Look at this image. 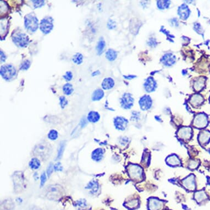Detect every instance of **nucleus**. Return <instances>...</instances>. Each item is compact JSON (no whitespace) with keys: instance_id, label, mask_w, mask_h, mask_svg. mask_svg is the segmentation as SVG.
Here are the masks:
<instances>
[{"instance_id":"obj_1","label":"nucleus","mask_w":210,"mask_h":210,"mask_svg":"<svg viewBox=\"0 0 210 210\" xmlns=\"http://www.w3.org/2000/svg\"><path fill=\"white\" fill-rule=\"evenodd\" d=\"M39 20L35 14L31 13L24 17V26L28 31L35 32L39 27Z\"/></svg>"},{"instance_id":"obj_2","label":"nucleus","mask_w":210,"mask_h":210,"mask_svg":"<svg viewBox=\"0 0 210 210\" xmlns=\"http://www.w3.org/2000/svg\"><path fill=\"white\" fill-rule=\"evenodd\" d=\"M12 39L15 46L20 48L27 47L29 43L28 36L25 33L20 32H15L14 31L12 35Z\"/></svg>"},{"instance_id":"obj_3","label":"nucleus","mask_w":210,"mask_h":210,"mask_svg":"<svg viewBox=\"0 0 210 210\" xmlns=\"http://www.w3.org/2000/svg\"><path fill=\"white\" fill-rule=\"evenodd\" d=\"M0 73L2 78L4 80L6 81H10L15 78L17 71L12 64H4L1 67Z\"/></svg>"},{"instance_id":"obj_4","label":"nucleus","mask_w":210,"mask_h":210,"mask_svg":"<svg viewBox=\"0 0 210 210\" xmlns=\"http://www.w3.org/2000/svg\"><path fill=\"white\" fill-rule=\"evenodd\" d=\"M127 171L130 178L135 181H140L143 178L142 168L136 164H130L127 167Z\"/></svg>"},{"instance_id":"obj_5","label":"nucleus","mask_w":210,"mask_h":210,"mask_svg":"<svg viewBox=\"0 0 210 210\" xmlns=\"http://www.w3.org/2000/svg\"><path fill=\"white\" fill-rule=\"evenodd\" d=\"M52 151V147L48 143H40L36 146L34 153L41 158H47L49 156Z\"/></svg>"},{"instance_id":"obj_6","label":"nucleus","mask_w":210,"mask_h":210,"mask_svg":"<svg viewBox=\"0 0 210 210\" xmlns=\"http://www.w3.org/2000/svg\"><path fill=\"white\" fill-rule=\"evenodd\" d=\"M40 30L43 34H49L54 28V19L51 17H46L40 21Z\"/></svg>"},{"instance_id":"obj_7","label":"nucleus","mask_w":210,"mask_h":210,"mask_svg":"<svg viewBox=\"0 0 210 210\" xmlns=\"http://www.w3.org/2000/svg\"><path fill=\"white\" fill-rule=\"evenodd\" d=\"M208 124V118L204 113H199L196 115L193 121V125L197 128H203Z\"/></svg>"},{"instance_id":"obj_8","label":"nucleus","mask_w":210,"mask_h":210,"mask_svg":"<svg viewBox=\"0 0 210 210\" xmlns=\"http://www.w3.org/2000/svg\"><path fill=\"white\" fill-rule=\"evenodd\" d=\"M192 129L189 127H182L177 132L178 138L183 140H188L192 138Z\"/></svg>"},{"instance_id":"obj_9","label":"nucleus","mask_w":210,"mask_h":210,"mask_svg":"<svg viewBox=\"0 0 210 210\" xmlns=\"http://www.w3.org/2000/svg\"><path fill=\"white\" fill-rule=\"evenodd\" d=\"M134 99L132 95L129 93H125L121 99V104L124 109H129L133 105Z\"/></svg>"},{"instance_id":"obj_10","label":"nucleus","mask_w":210,"mask_h":210,"mask_svg":"<svg viewBox=\"0 0 210 210\" xmlns=\"http://www.w3.org/2000/svg\"><path fill=\"white\" fill-rule=\"evenodd\" d=\"M182 184L186 188L190 191H193L196 188L195 180L194 175H191L182 181Z\"/></svg>"},{"instance_id":"obj_11","label":"nucleus","mask_w":210,"mask_h":210,"mask_svg":"<svg viewBox=\"0 0 210 210\" xmlns=\"http://www.w3.org/2000/svg\"><path fill=\"white\" fill-rule=\"evenodd\" d=\"M114 123L116 128L117 129L124 130L127 127L128 121L125 118L117 117L114 118Z\"/></svg>"},{"instance_id":"obj_12","label":"nucleus","mask_w":210,"mask_h":210,"mask_svg":"<svg viewBox=\"0 0 210 210\" xmlns=\"http://www.w3.org/2000/svg\"><path fill=\"white\" fill-rule=\"evenodd\" d=\"M139 104L142 110H147L152 105V100L150 97L145 95L140 99Z\"/></svg>"},{"instance_id":"obj_13","label":"nucleus","mask_w":210,"mask_h":210,"mask_svg":"<svg viewBox=\"0 0 210 210\" xmlns=\"http://www.w3.org/2000/svg\"><path fill=\"white\" fill-rule=\"evenodd\" d=\"M210 139V132L203 130L200 132L198 137L199 142L201 145H206Z\"/></svg>"},{"instance_id":"obj_14","label":"nucleus","mask_w":210,"mask_h":210,"mask_svg":"<svg viewBox=\"0 0 210 210\" xmlns=\"http://www.w3.org/2000/svg\"><path fill=\"white\" fill-rule=\"evenodd\" d=\"M47 188V195L48 196H56L61 192V186L58 185H50Z\"/></svg>"},{"instance_id":"obj_15","label":"nucleus","mask_w":210,"mask_h":210,"mask_svg":"<svg viewBox=\"0 0 210 210\" xmlns=\"http://www.w3.org/2000/svg\"><path fill=\"white\" fill-rule=\"evenodd\" d=\"M162 62L164 65L167 66H171L175 64V56L171 53H168L163 57Z\"/></svg>"},{"instance_id":"obj_16","label":"nucleus","mask_w":210,"mask_h":210,"mask_svg":"<svg viewBox=\"0 0 210 210\" xmlns=\"http://www.w3.org/2000/svg\"><path fill=\"white\" fill-rule=\"evenodd\" d=\"M163 203L161 201L157 199H151L149 200V206L150 210H160L162 209Z\"/></svg>"},{"instance_id":"obj_17","label":"nucleus","mask_w":210,"mask_h":210,"mask_svg":"<svg viewBox=\"0 0 210 210\" xmlns=\"http://www.w3.org/2000/svg\"><path fill=\"white\" fill-rule=\"evenodd\" d=\"M203 101L204 99L203 96L199 94H195L191 97L190 103L194 107H198L203 103Z\"/></svg>"},{"instance_id":"obj_18","label":"nucleus","mask_w":210,"mask_h":210,"mask_svg":"<svg viewBox=\"0 0 210 210\" xmlns=\"http://www.w3.org/2000/svg\"><path fill=\"white\" fill-rule=\"evenodd\" d=\"M189 13V8L185 4H183L178 9V14L183 20H185L188 18Z\"/></svg>"},{"instance_id":"obj_19","label":"nucleus","mask_w":210,"mask_h":210,"mask_svg":"<svg viewBox=\"0 0 210 210\" xmlns=\"http://www.w3.org/2000/svg\"><path fill=\"white\" fill-rule=\"evenodd\" d=\"M101 86L104 90L112 89L114 86V80L112 78H106L103 79Z\"/></svg>"},{"instance_id":"obj_20","label":"nucleus","mask_w":210,"mask_h":210,"mask_svg":"<svg viewBox=\"0 0 210 210\" xmlns=\"http://www.w3.org/2000/svg\"><path fill=\"white\" fill-rule=\"evenodd\" d=\"M156 82L152 78H149L146 80L144 86L147 92H152L156 88Z\"/></svg>"},{"instance_id":"obj_21","label":"nucleus","mask_w":210,"mask_h":210,"mask_svg":"<svg viewBox=\"0 0 210 210\" xmlns=\"http://www.w3.org/2000/svg\"><path fill=\"white\" fill-rule=\"evenodd\" d=\"M205 83V78L200 77L197 79H196V81L194 83V88L196 91H200L201 90L204 86Z\"/></svg>"},{"instance_id":"obj_22","label":"nucleus","mask_w":210,"mask_h":210,"mask_svg":"<svg viewBox=\"0 0 210 210\" xmlns=\"http://www.w3.org/2000/svg\"><path fill=\"white\" fill-rule=\"evenodd\" d=\"M105 93L102 89H97L95 90L92 94L91 100L93 101H97L101 100L104 96Z\"/></svg>"},{"instance_id":"obj_23","label":"nucleus","mask_w":210,"mask_h":210,"mask_svg":"<svg viewBox=\"0 0 210 210\" xmlns=\"http://www.w3.org/2000/svg\"><path fill=\"white\" fill-rule=\"evenodd\" d=\"M166 161L169 165L172 166H177L181 165V161L179 159L178 157L175 155H173L168 157L166 160Z\"/></svg>"},{"instance_id":"obj_24","label":"nucleus","mask_w":210,"mask_h":210,"mask_svg":"<svg viewBox=\"0 0 210 210\" xmlns=\"http://www.w3.org/2000/svg\"><path fill=\"white\" fill-rule=\"evenodd\" d=\"M87 119L90 122L96 123L99 121L100 119V114L96 111H90L88 115Z\"/></svg>"},{"instance_id":"obj_25","label":"nucleus","mask_w":210,"mask_h":210,"mask_svg":"<svg viewBox=\"0 0 210 210\" xmlns=\"http://www.w3.org/2000/svg\"><path fill=\"white\" fill-rule=\"evenodd\" d=\"M106 57L108 61H114L117 57V52L113 49H108L106 52Z\"/></svg>"},{"instance_id":"obj_26","label":"nucleus","mask_w":210,"mask_h":210,"mask_svg":"<svg viewBox=\"0 0 210 210\" xmlns=\"http://www.w3.org/2000/svg\"><path fill=\"white\" fill-rule=\"evenodd\" d=\"M63 92L66 95H71L72 93L74 91V89L72 84L69 83H67L65 84L63 86L62 88Z\"/></svg>"},{"instance_id":"obj_27","label":"nucleus","mask_w":210,"mask_h":210,"mask_svg":"<svg viewBox=\"0 0 210 210\" xmlns=\"http://www.w3.org/2000/svg\"><path fill=\"white\" fill-rule=\"evenodd\" d=\"M105 46H106V43L105 40L102 38H101L97 43V45L96 46V50L98 55H100L103 53Z\"/></svg>"},{"instance_id":"obj_28","label":"nucleus","mask_w":210,"mask_h":210,"mask_svg":"<svg viewBox=\"0 0 210 210\" xmlns=\"http://www.w3.org/2000/svg\"><path fill=\"white\" fill-rule=\"evenodd\" d=\"M83 55L80 53H76L73 56L72 58V61L75 64L77 65H80L82 64L83 62Z\"/></svg>"},{"instance_id":"obj_29","label":"nucleus","mask_w":210,"mask_h":210,"mask_svg":"<svg viewBox=\"0 0 210 210\" xmlns=\"http://www.w3.org/2000/svg\"><path fill=\"white\" fill-rule=\"evenodd\" d=\"M103 150L101 149L95 150L93 153V158L95 161H100L103 157Z\"/></svg>"},{"instance_id":"obj_30","label":"nucleus","mask_w":210,"mask_h":210,"mask_svg":"<svg viewBox=\"0 0 210 210\" xmlns=\"http://www.w3.org/2000/svg\"><path fill=\"white\" fill-rule=\"evenodd\" d=\"M206 198V195L203 191H199L195 194V199L199 203L205 200Z\"/></svg>"},{"instance_id":"obj_31","label":"nucleus","mask_w":210,"mask_h":210,"mask_svg":"<svg viewBox=\"0 0 210 210\" xmlns=\"http://www.w3.org/2000/svg\"><path fill=\"white\" fill-rule=\"evenodd\" d=\"M170 4V1H157V6L161 10H164L167 8Z\"/></svg>"},{"instance_id":"obj_32","label":"nucleus","mask_w":210,"mask_h":210,"mask_svg":"<svg viewBox=\"0 0 210 210\" xmlns=\"http://www.w3.org/2000/svg\"><path fill=\"white\" fill-rule=\"evenodd\" d=\"M29 166L32 169H38L40 167V162L39 160L38 159L34 158H32L31 161L30 162Z\"/></svg>"},{"instance_id":"obj_33","label":"nucleus","mask_w":210,"mask_h":210,"mask_svg":"<svg viewBox=\"0 0 210 210\" xmlns=\"http://www.w3.org/2000/svg\"><path fill=\"white\" fill-rule=\"evenodd\" d=\"M64 147H65V142L64 141H61L60 144V145L58 149V154H57V159H60L64 151Z\"/></svg>"},{"instance_id":"obj_34","label":"nucleus","mask_w":210,"mask_h":210,"mask_svg":"<svg viewBox=\"0 0 210 210\" xmlns=\"http://www.w3.org/2000/svg\"><path fill=\"white\" fill-rule=\"evenodd\" d=\"M30 65H31L30 61L28 60H27L21 63L19 69L21 71H27L29 68L30 67Z\"/></svg>"},{"instance_id":"obj_35","label":"nucleus","mask_w":210,"mask_h":210,"mask_svg":"<svg viewBox=\"0 0 210 210\" xmlns=\"http://www.w3.org/2000/svg\"><path fill=\"white\" fill-rule=\"evenodd\" d=\"M200 164V161L199 160H192L190 161L189 164V168L192 169H196V168L199 166Z\"/></svg>"},{"instance_id":"obj_36","label":"nucleus","mask_w":210,"mask_h":210,"mask_svg":"<svg viewBox=\"0 0 210 210\" xmlns=\"http://www.w3.org/2000/svg\"><path fill=\"white\" fill-rule=\"evenodd\" d=\"M33 4H34V8H41L43 7V6H44L45 4V1H42V0H39V1H32Z\"/></svg>"},{"instance_id":"obj_37","label":"nucleus","mask_w":210,"mask_h":210,"mask_svg":"<svg viewBox=\"0 0 210 210\" xmlns=\"http://www.w3.org/2000/svg\"><path fill=\"white\" fill-rule=\"evenodd\" d=\"M73 77V75L71 71H67L66 72L65 74L63 75V78L64 80H66L67 82H70L71 81Z\"/></svg>"},{"instance_id":"obj_38","label":"nucleus","mask_w":210,"mask_h":210,"mask_svg":"<svg viewBox=\"0 0 210 210\" xmlns=\"http://www.w3.org/2000/svg\"><path fill=\"white\" fill-rule=\"evenodd\" d=\"M60 106L62 109H63L68 104V101L65 96H62L60 97Z\"/></svg>"},{"instance_id":"obj_39","label":"nucleus","mask_w":210,"mask_h":210,"mask_svg":"<svg viewBox=\"0 0 210 210\" xmlns=\"http://www.w3.org/2000/svg\"><path fill=\"white\" fill-rule=\"evenodd\" d=\"M48 136L51 140H55L58 138V133L55 130H51L49 133Z\"/></svg>"},{"instance_id":"obj_40","label":"nucleus","mask_w":210,"mask_h":210,"mask_svg":"<svg viewBox=\"0 0 210 210\" xmlns=\"http://www.w3.org/2000/svg\"><path fill=\"white\" fill-rule=\"evenodd\" d=\"M88 189H91L94 192H96L98 189V184L96 182H91L88 186Z\"/></svg>"},{"instance_id":"obj_41","label":"nucleus","mask_w":210,"mask_h":210,"mask_svg":"<svg viewBox=\"0 0 210 210\" xmlns=\"http://www.w3.org/2000/svg\"><path fill=\"white\" fill-rule=\"evenodd\" d=\"M138 203V201L137 200H133L127 203V206L131 209H133L137 206Z\"/></svg>"},{"instance_id":"obj_42","label":"nucleus","mask_w":210,"mask_h":210,"mask_svg":"<svg viewBox=\"0 0 210 210\" xmlns=\"http://www.w3.org/2000/svg\"><path fill=\"white\" fill-rule=\"evenodd\" d=\"M116 27V23L113 21L110 20L109 21H108V23H107L108 28L110 29H113L115 28Z\"/></svg>"},{"instance_id":"obj_43","label":"nucleus","mask_w":210,"mask_h":210,"mask_svg":"<svg viewBox=\"0 0 210 210\" xmlns=\"http://www.w3.org/2000/svg\"><path fill=\"white\" fill-rule=\"evenodd\" d=\"M46 181V175L45 172H43L41 176V186H42L44 185Z\"/></svg>"},{"instance_id":"obj_44","label":"nucleus","mask_w":210,"mask_h":210,"mask_svg":"<svg viewBox=\"0 0 210 210\" xmlns=\"http://www.w3.org/2000/svg\"><path fill=\"white\" fill-rule=\"evenodd\" d=\"M52 171H53V167H52V164H50V165L49 166V167L47 168V174L48 175L49 177H50L51 173H52Z\"/></svg>"},{"instance_id":"obj_45","label":"nucleus","mask_w":210,"mask_h":210,"mask_svg":"<svg viewBox=\"0 0 210 210\" xmlns=\"http://www.w3.org/2000/svg\"><path fill=\"white\" fill-rule=\"evenodd\" d=\"M54 169L56 171H61L62 169V167L61 166V163L58 162L54 166Z\"/></svg>"},{"instance_id":"obj_46","label":"nucleus","mask_w":210,"mask_h":210,"mask_svg":"<svg viewBox=\"0 0 210 210\" xmlns=\"http://www.w3.org/2000/svg\"><path fill=\"white\" fill-rule=\"evenodd\" d=\"M6 59H7V57L6 55L2 50H1V63L4 62L6 60Z\"/></svg>"},{"instance_id":"obj_47","label":"nucleus","mask_w":210,"mask_h":210,"mask_svg":"<svg viewBox=\"0 0 210 210\" xmlns=\"http://www.w3.org/2000/svg\"><path fill=\"white\" fill-rule=\"evenodd\" d=\"M87 125V121L85 118H83L82 119L81 121V125L82 127H84L86 125Z\"/></svg>"},{"instance_id":"obj_48","label":"nucleus","mask_w":210,"mask_h":210,"mask_svg":"<svg viewBox=\"0 0 210 210\" xmlns=\"http://www.w3.org/2000/svg\"><path fill=\"white\" fill-rule=\"evenodd\" d=\"M149 43L150 45L151 46H155L156 45V43L155 42V40H153V39L150 40Z\"/></svg>"},{"instance_id":"obj_49","label":"nucleus","mask_w":210,"mask_h":210,"mask_svg":"<svg viewBox=\"0 0 210 210\" xmlns=\"http://www.w3.org/2000/svg\"><path fill=\"white\" fill-rule=\"evenodd\" d=\"M100 74V71H94L93 73H92V76L93 77H95V76H96L97 75H99Z\"/></svg>"},{"instance_id":"obj_50","label":"nucleus","mask_w":210,"mask_h":210,"mask_svg":"<svg viewBox=\"0 0 210 210\" xmlns=\"http://www.w3.org/2000/svg\"><path fill=\"white\" fill-rule=\"evenodd\" d=\"M135 77V76H129V77H125V78H126V79H132L133 78H134Z\"/></svg>"},{"instance_id":"obj_51","label":"nucleus","mask_w":210,"mask_h":210,"mask_svg":"<svg viewBox=\"0 0 210 210\" xmlns=\"http://www.w3.org/2000/svg\"></svg>"}]
</instances>
